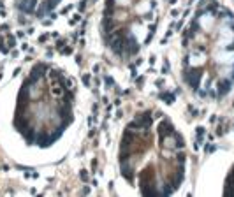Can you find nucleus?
Here are the masks:
<instances>
[{"label":"nucleus","instance_id":"nucleus-9","mask_svg":"<svg viewBox=\"0 0 234 197\" xmlns=\"http://www.w3.org/2000/svg\"><path fill=\"white\" fill-rule=\"evenodd\" d=\"M83 83H85V85H90V76H88V74L83 76Z\"/></svg>","mask_w":234,"mask_h":197},{"label":"nucleus","instance_id":"nucleus-6","mask_svg":"<svg viewBox=\"0 0 234 197\" xmlns=\"http://www.w3.org/2000/svg\"><path fill=\"white\" fill-rule=\"evenodd\" d=\"M16 46V39H14V35H9V48H14Z\"/></svg>","mask_w":234,"mask_h":197},{"label":"nucleus","instance_id":"nucleus-1","mask_svg":"<svg viewBox=\"0 0 234 197\" xmlns=\"http://www.w3.org/2000/svg\"><path fill=\"white\" fill-rule=\"evenodd\" d=\"M201 70H187L185 72V81L192 86V88H197L201 83Z\"/></svg>","mask_w":234,"mask_h":197},{"label":"nucleus","instance_id":"nucleus-3","mask_svg":"<svg viewBox=\"0 0 234 197\" xmlns=\"http://www.w3.org/2000/svg\"><path fill=\"white\" fill-rule=\"evenodd\" d=\"M162 98H164V102H167V104H172L174 102V95L172 93H164Z\"/></svg>","mask_w":234,"mask_h":197},{"label":"nucleus","instance_id":"nucleus-11","mask_svg":"<svg viewBox=\"0 0 234 197\" xmlns=\"http://www.w3.org/2000/svg\"><path fill=\"white\" fill-rule=\"evenodd\" d=\"M85 7H86V0H83V2H81V4H79V9H81V11H83V9H85Z\"/></svg>","mask_w":234,"mask_h":197},{"label":"nucleus","instance_id":"nucleus-7","mask_svg":"<svg viewBox=\"0 0 234 197\" xmlns=\"http://www.w3.org/2000/svg\"><path fill=\"white\" fill-rule=\"evenodd\" d=\"M60 51H62V55H70V53H72V49H70L69 46H67V48H62Z\"/></svg>","mask_w":234,"mask_h":197},{"label":"nucleus","instance_id":"nucleus-8","mask_svg":"<svg viewBox=\"0 0 234 197\" xmlns=\"http://www.w3.org/2000/svg\"><path fill=\"white\" fill-rule=\"evenodd\" d=\"M217 150V146H213V144H208L206 146V153H211V151H215Z\"/></svg>","mask_w":234,"mask_h":197},{"label":"nucleus","instance_id":"nucleus-5","mask_svg":"<svg viewBox=\"0 0 234 197\" xmlns=\"http://www.w3.org/2000/svg\"><path fill=\"white\" fill-rule=\"evenodd\" d=\"M79 20H81V16H79V14H74V18H72V20H70L69 23H70V25H76V23H78Z\"/></svg>","mask_w":234,"mask_h":197},{"label":"nucleus","instance_id":"nucleus-4","mask_svg":"<svg viewBox=\"0 0 234 197\" xmlns=\"http://www.w3.org/2000/svg\"><path fill=\"white\" fill-rule=\"evenodd\" d=\"M204 127H197V141H201L202 139V135H204Z\"/></svg>","mask_w":234,"mask_h":197},{"label":"nucleus","instance_id":"nucleus-2","mask_svg":"<svg viewBox=\"0 0 234 197\" xmlns=\"http://www.w3.org/2000/svg\"><path fill=\"white\" fill-rule=\"evenodd\" d=\"M229 90H231V81H229V79L218 83V92H220V95H222V93H227Z\"/></svg>","mask_w":234,"mask_h":197},{"label":"nucleus","instance_id":"nucleus-10","mask_svg":"<svg viewBox=\"0 0 234 197\" xmlns=\"http://www.w3.org/2000/svg\"><path fill=\"white\" fill-rule=\"evenodd\" d=\"M81 180L88 181V172H86V171H83V172H81Z\"/></svg>","mask_w":234,"mask_h":197}]
</instances>
